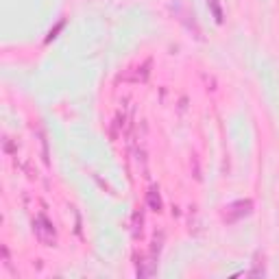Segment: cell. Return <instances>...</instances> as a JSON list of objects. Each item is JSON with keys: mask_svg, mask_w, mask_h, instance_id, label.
Here are the masks:
<instances>
[{"mask_svg": "<svg viewBox=\"0 0 279 279\" xmlns=\"http://www.w3.org/2000/svg\"><path fill=\"white\" fill-rule=\"evenodd\" d=\"M33 231H35V238L44 244V247H55V244H57V234H55V227H53V222L48 220L44 214H39L37 218L33 220Z\"/></svg>", "mask_w": 279, "mask_h": 279, "instance_id": "1", "label": "cell"}, {"mask_svg": "<svg viewBox=\"0 0 279 279\" xmlns=\"http://www.w3.org/2000/svg\"><path fill=\"white\" fill-rule=\"evenodd\" d=\"M251 212H253V201H249V199L236 201V203L225 207V220L227 222H238L240 218L249 216Z\"/></svg>", "mask_w": 279, "mask_h": 279, "instance_id": "2", "label": "cell"}, {"mask_svg": "<svg viewBox=\"0 0 279 279\" xmlns=\"http://www.w3.org/2000/svg\"><path fill=\"white\" fill-rule=\"evenodd\" d=\"M146 205H149L153 212H162V207H164V203H162V197H159V190L155 185L151 188L149 192H146Z\"/></svg>", "mask_w": 279, "mask_h": 279, "instance_id": "3", "label": "cell"}, {"mask_svg": "<svg viewBox=\"0 0 279 279\" xmlns=\"http://www.w3.org/2000/svg\"><path fill=\"white\" fill-rule=\"evenodd\" d=\"M207 5H209V9H212L214 13V20L218 24H222V20H225V16H222V9H220V3L218 0H207Z\"/></svg>", "mask_w": 279, "mask_h": 279, "instance_id": "4", "label": "cell"}, {"mask_svg": "<svg viewBox=\"0 0 279 279\" xmlns=\"http://www.w3.org/2000/svg\"><path fill=\"white\" fill-rule=\"evenodd\" d=\"M162 242H164V234L159 231V234H155V238H153V247H151V253H149V255L155 257V260L159 257V251H162Z\"/></svg>", "mask_w": 279, "mask_h": 279, "instance_id": "5", "label": "cell"}, {"mask_svg": "<svg viewBox=\"0 0 279 279\" xmlns=\"http://www.w3.org/2000/svg\"><path fill=\"white\" fill-rule=\"evenodd\" d=\"M142 222H144L142 212H135L133 214V238H137V236L142 234Z\"/></svg>", "mask_w": 279, "mask_h": 279, "instance_id": "6", "label": "cell"}, {"mask_svg": "<svg viewBox=\"0 0 279 279\" xmlns=\"http://www.w3.org/2000/svg\"><path fill=\"white\" fill-rule=\"evenodd\" d=\"M64 24H66V22H64V20H61V22H59V24H57V26H55V29H53V31H51V33H48V37H46V41H51V39H53V37H57V33H59V31H61V29H64Z\"/></svg>", "mask_w": 279, "mask_h": 279, "instance_id": "7", "label": "cell"}]
</instances>
